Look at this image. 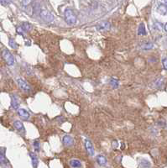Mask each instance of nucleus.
<instances>
[{
    "mask_svg": "<svg viewBox=\"0 0 167 168\" xmlns=\"http://www.w3.org/2000/svg\"><path fill=\"white\" fill-rule=\"evenodd\" d=\"M64 17H65V20L68 25H73L76 23L77 19L76 14L74 13V12L71 9V8H67L64 12Z\"/></svg>",
    "mask_w": 167,
    "mask_h": 168,
    "instance_id": "obj_1",
    "label": "nucleus"
},
{
    "mask_svg": "<svg viewBox=\"0 0 167 168\" xmlns=\"http://www.w3.org/2000/svg\"><path fill=\"white\" fill-rule=\"evenodd\" d=\"M40 16L41 20L46 23H51L54 20V15L51 12H49L46 9H42L40 10Z\"/></svg>",
    "mask_w": 167,
    "mask_h": 168,
    "instance_id": "obj_2",
    "label": "nucleus"
},
{
    "mask_svg": "<svg viewBox=\"0 0 167 168\" xmlns=\"http://www.w3.org/2000/svg\"><path fill=\"white\" fill-rule=\"evenodd\" d=\"M2 56L4 57V60L7 62V64L8 66H13L14 64V57L13 56V55L10 53L8 50H4L2 52Z\"/></svg>",
    "mask_w": 167,
    "mask_h": 168,
    "instance_id": "obj_3",
    "label": "nucleus"
},
{
    "mask_svg": "<svg viewBox=\"0 0 167 168\" xmlns=\"http://www.w3.org/2000/svg\"><path fill=\"white\" fill-rule=\"evenodd\" d=\"M17 83H18L19 87H20L23 91H25V92H26V93L30 92V90H31L30 86H29L24 79H22V78H17Z\"/></svg>",
    "mask_w": 167,
    "mask_h": 168,
    "instance_id": "obj_4",
    "label": "nucleus"
},
{
    "mask_svg": "<svg viewBox=\"0 0 167 168\" xmlns=\"http://www.w3.org/2000/svg\"><path fill=\"white\" fill-rule=\"evenodd\" d=\"M110 27H111V25H110L109 22L103 21V22H101L100 24H98L97 25V30H99V31H105V30H110Z\"/></svg>",
    "mask_w": 167,
    "mask_h": 168,
    "instance_id": "obj_5",
    "label": "nucleus"
},
{
    "mask_svg": "<svg viewBox=\"0 0 167 168\" xmlns=\"http://www.w3.org/2000/svg\"><path fill=\"white\" fill-rule=\"evenodd\" d=\"M62 141H63L64 146H67V147H70V146H72L74 143L73 138H72L71 135H68V134L65 135V136L63 137Z\"/></svg>",
    "mask_w": 167,
    "mask_h": 168,
    "instance_id": "obj_6",
    "label": "nucleus"
},
{
    "mask_svg": "<svg viewBox=\"0 0 167 168\" xmlns=\"http://www.w3.org/2000/svg\"><path fill=\"white\" fill-rule=\"evenodd\" d=\"M85 146H86V150H87V153L89 155H94V148L92 142L89 140H86L85 141Z\"/></svg>",
    "mask_w": 167,
    "mask_h": 168,
    "instance_id": "obj_7",
    "label": "nucleus"
},
{
    "mask_svg": "<svg viewBox=\"0 0 167 168\" xmlns=\"http://www.w3.org/2000/svg\"><path fill=\"white\" fill-rule=\"evenodd\" d=\"M18 114H19V116H20V118H22L23 119H28L29 118V113L25 110V108H20L19 110H18Z\"/></svg>",
    "mask_w": 167,
    "mask_h": 168,
    "instance_id": "obj_8",
    "label": "nucleus"
},
{
    "mask_svg": "<svg viewBox=\"0 0 167 168\" xmlns=\"http://www.w3.org/2000/svg\"><path fill=\"white\" fill-rule=\"evenodd\" d=\"M11 106L13 109H17L20 106V101L17 96H12V101H11Z\"/></svg>",
    "mask_w": 167,
    "mask_h": 168,
    "instance_id": "obj_9",
    "label": "nucleus"
},
{
    "mask_svg": "<svg viewBox=\"0 0 167 168\" xmlns=\"http://www.w3.org/2000/svg\"><path fill=\"white\" fill-rule=\"evenodd\" d=\"M13 126H14V128H15L17 130H19L20 132H25V127H24V124H23L22 122H20V121H15V122L13 123Z\"/></svg>",
    "mask_w": 167,
    "mask_h": 168,
    "instance_id": "obj_10",
    "label": "nucleus"
},
{
    "mask_svg": "<svg viewBox=\"0 0 167 168\" xmlns=\"http://www.w3.org/2000/svg\"><path fill=\"white\" fill-rule=\"evenodd\" d=\"M70 166L72 168H81V162L79 160L72 159L70 161Z\"/></svg>",
    "mask_w": 167,
    "mask_h": 168,
    "instance_id": "obj_11",
    "label": "nucleus"
},
{
    "mask_svg": "<svg viewBox=\"0 0 167 168\" xmlns=\"http://www.w3.org/2000/svg\"><path fill=\"white\" fill-rule=\"evenodd\" d=\"M97 161L98 163L100 165V166H105L107 164V159L105 156L102 155H99L97 156Z\"/></svg>",
    "mask_w": 167,
    "mask_h": 168,
    "instance_id": "obj_12",
    "label": "nucleus"
},
{
    "mask_svg": "<svg viewBox=\"0 0 167 168\" xmlns=\"http://www.w3.org/2000/svg\"><path fill=\"white\" fill-rule=\"evenodd\" d=\"M138 34L139 35H145L146 34V29L144 23H141L138 28Z\"/></svg>",
    "mask_w": 167,
    "mask_h": 168,
    "instance_id": "obj_13",
    "label": "nucleus"
},
{
    "mask_svg": "<svg viewBox=\"0 0 167 168\" xmlns=\"http://www.w3.org/2000/svg\"><path fill=\"white\" fill-rule=\"evenodd\" d=\"M29 155H30V157H31V160H32V165H33L34 168H37L39 161H38V158H37L36 155L33 153V152H30Z\"/></svg>",
    "mask_w": 167,
    "mask_h": 168,
    "instance_id": "obj_14",
    "label": "nucleus"
},
{
    "mask_svg": "<svg viewBox=\"0 0 167 168\" xmlns=\"http://www.w3.org/2000/svg\"><path fill=\"white\" fill-rule=\"evenodd\" d=\"M153 85L154 87H157V88H161V87H163L164 85V78H157L156 80L154 81L153 82Z\"/></svg>",
    "mask_w": 167,
    "mask_h": 168,
    "instance_id": "obj_15",
    "label": "nucleus"
},
{
    "mask_svg": "<svg viewBox=\"0 0 167 168\" xmlns=\"http://www.w3.org/2000/svg\"><path fill=\"white\" fill-rule=\"evenodd\" d=\"M153 47H154V45H153V43H151V42H144V43L141 45V48H142L143 50H145V51L151 50Z\"/></svg>",
    "mask_w": 167,
    "mask_h": 168,
    "instance_id": "obj_16",
    "label": "nucleus"
},
{
    "mask_svg": "<svg viewBox=\"0 0 167 168\" xmlns=\"http://www.w3.org/2000/svg\"><path fill=\"white\" fill-rule=\"evenodd\" d=\"M109 84L112 86L113 88L114 89H116V88H118L119 86V80L117 79V78H114V77H112L110 81H109Z\"/></svg>",
    "mask_w": 167,
    "mask_h": 168,
    "instance_id": "obj_17",
    "label": "nucleus"
},
{
    "mask_svg": "<svg viewBox=\"0 0 167 168\" xmlns=\"http://www.w3.org/2000/svg\"><path fill=\"white\" fill-rule=\"evenodd\" d=\"M158 12L163 15H166L167 14V8L166 6V4H161L160 6L158 7Z\"/></svg>",
    "mask_w": 167,
    "mask_h": 168,
    "instance_id": "obj_18",
    "label": "nucleus"
},
{
    "mask_svg": "<svg viewBox=\"0 0 167 168\" xmlns=\"http://www.w3.org/2000/svg\"><path fill=\"white\" fill-rule=\"evenodd\" d=\"M140 167L141 168H149L150 167V162L145 159H143L140 161Z\"/></svg>",
    "mask_w": 167,
    "mask_h": 168,
    "instance_id": "obj_19",
    "label": "nucleus"
},
{
    "mask_svg": "<svg viewBox=\"0 0 167 168\" xmlns=\"http://www.w3.org/2000/svg\"><path fill=\"white\" fill-rule=\"evenodd\" d=\"M21 26H22V28H23L25 31H29V30H31V29H32L31 25H30L29 23H27V22L23 23Z\"/></svg>",
    "mask_w": 167,
    "mask_h": 168,
    "instance_id": "obj_20",
    "label": "nucleus"
},
{
    "mask_svg": "<svg viewBox=\"0 0 167 168\" xmlns=\"http://www.w3.org/2000/svg\"><path fill=\"white\" fill-rule=\"evenodd\" d=\"M8 45L10 46L11 48H13V49H17L18 48V45H17V43L15 42V40H13V39H9V41H8Z\"/></svg>",
    "mask_w": 167,
    "mask_h": 168,
    "instance_id": "obj_21",
    "label": "nucleus"
},
{
    "mask_svg": "<svg viewBox=\"0 0 167 168\" xmlns=\"http://www.w3.org/2000/svg\"><path fill=\"white\" fill-rule=\"evenodd\" d=\"M34 147L36 151H39L40 150V142L38 141H34Z\"/></svg>",
    "mask_w": 167,
    "mask_h": 168,
    "instance_id": "obj_22",
    "label": "nucleus"
},
{
    "mask_svg": "<svg viewBox=\"0 0 167 168\" xmlns=\"http://www.w3.org/2000/svg\"><path fill=\"white\" fill-rule=\"evenodd\" d=\"M17 32L20 34H22V35H24V33L25 32V30L22 28V26L18 27L17 28Z\"/></svg>",
    "mask_w": 167,
    "mask_h": 168,
    "instance_id": "obj_23",
    "label": "nucleus"
},
{
    "mask_svg": "<svg viewBox=\"0 0 167 168\" xmlns=\"http://www.w3.org/2000/svg\"><path fill=\"white\" fill-rule=\"evenodd\" d=\"M32 2V0H22V4L24 6H28L29 4H30Z\"/></svg>",
    "mask_w": 167,
    "mask_h": 168,
    "instance_id": "obj_24",
    "label": "nucleus"
},
{
    "mask_svg": "<svg viewBox=\"0 0 167 168\" xmlns=\"http://www.w3.org/2000/svg\"><path fill=\"white\" fill-rule=\"evenodd\" d=\"M0 4L3 5H8L10 4V0H0Z\"/></svg>",
    "mask_w": 167,
    "mask_h": 168,
    "instance_id": "obj_25",
    "label": "nucleus"
},
{
    "mask_svg": "<svg viewBox=\"0 0 167 168\" xmlns=\"http://www.w3.org/2000/svg\"><path fill=\"white\" fill-rule=\"evenodd\" d=\"M162 64H163V67L165 70H167V58H165L162 60Z\"/></svg>",
    "mask_w": 167,
    "mask_h": 168,
    "instance_id": "obj_26",
    "label": "nucleus"
},
{
    "mask_svg": "<svg viewBox=\"0 0 167 168\" xmlns=\"http://www.w3.org/2000/svg\"><path fill=\"white\" fill-rule=\"evenodd\" d=\"M155 28H156V29H158V30H161L162 26H161V23H158V22H156V23H155Z\"/></svg>",
    "mask_w": 167,
    "mask_h": 168,
    "instance_id": "obj_27",
    "label": "nucleus"
},
{
    "mask_svg": "<svg viewBox=\"0 0 167 168\" xmlns=\"http://www.w3.org/2000/svg\"><path fill=\"white\" fill-rule=\"evenodd\" d=\"M113 146H114V148H117V146H118V142L116 141H113Z\"/></svg>",
    "mask_w": 167,
    "mask_h": 168,
    "instance_id": "obj_28",
    "label": "nucleus"
},
{
    "mask_svg": "<svg viewBox=\"0 0 167 168\" xmlns=\"http://www.w3.org/2000/svg\"><path fill=\"white\" fill-rule=\"evenodd\" d=\"M158 124H159L161 126H163V125H165V124H166V123H165V122H162V121H159V122H158Z\"/></svg>",
    "mask_w": 167,
    "mask_h": 168,
    "instance_id": "obj_29",
    "label": "nucleus"
},
{
    "mask_svg": "<svg viewBox=\"0 0 167 168\" xmlns=\"http://www.w3.org/2000/svg\"><path fill=\"white\" fill-rule=\"evenodd\" d=\"M165 30L167 32V23L165 25Z\"/></svg>",
    "mask_w": 167,
    "mask_h": 168,
    "instance_id": "obj_30",
    "label": "nucleus"
},
{
    "mask_svg": "<svg viewBox=\"0 0 167 168\" xmlns=\"http://www.w3.org/2000/svg\"><path fill=\"white\" fill-rule=\"evenodd\" d=\"M166 8H167V0H166Z\"/></svg>",
    "mask_w": 167,
    "mask_h": 168,
    "instance_id": "obj_31",
    "label": "nucleus"
}]
</instances>
